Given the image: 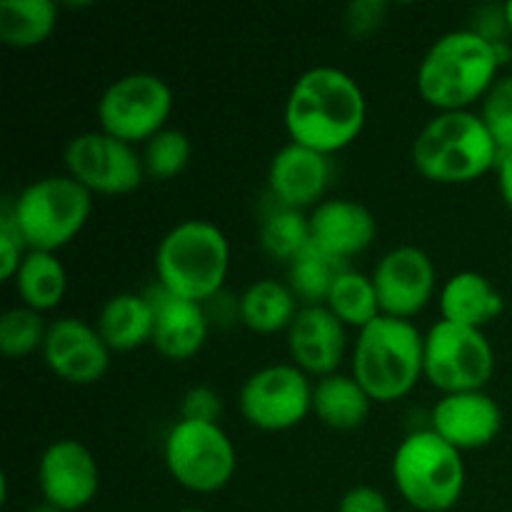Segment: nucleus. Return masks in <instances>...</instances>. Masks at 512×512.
Wrapping results in <instances>:
<instances>
[{
	"label": "nucleus",
	"instance_id": "nucleus-36",
	"mask_svg": "<svg viewBox=\"0 0 512 512\" xmlns=\"http://www.w3.org/2000/svg\"><path fill=\"white\" fill-rule=\"evenodd\" d=\"M338 512H390L388 500L370 485H355L340 500Z\"/></svg>",
	"mask_w": 512,
	"mask_h": 512
},
{
	"label": "nucleus",
	"instance_id": "nucleus-16",
	"mask_svg": "<svg viewBox=\"0 0 512 512\" xmlns=\"http://www.w3.org/2000/svg\"><path fill=\"white\" fill-rule=\"evenodd\" d=\"M500 428L503 410L485 390L443 395L430 413V430H435L460 453L490 445L498 438Z\"/></svg>",
	"mask_w": 512,
	"mask_h": 512
},
{
	"label": "nucleus",
	"instance_id": "nucleus-14",
	"mask_svg": "<svg viewBox=\"0 0 512 512\" xmlns=\"http://www.w3.org/2000/svg\"><path fill=\"white\" fill-rule=\"evenodd\" d=\"M38 485L45 503L63 512H78L88 508L98 495V463L80 440H55L40 455Z\"/></svg>",
	"mask_w": 512,
	"mask_h": 512
},
{
	"label": "nucleus",
	"instance_id": "nucleus-29",
	"mask_svg": "<svg viewBox=\"0 0 512 512\" xmlns=\"http://www.w3.org/2000/svg\"><path fill=\"white\" fill-rule=\"evenodd\" d=\"M310 243H313L310 215H305L303 210L275 203V208L260 223V245L270 258L290 263Z\"/></svg>",
	"mask_w": 512,
	"mask_h": 512
},
{
	"label": "nucleus",
	"instance_id": "nucleus-39",
	"mask_svg": "<svg viewBox=\"0 0 512 512\" xmlns=\"http://www.w3.org/2000/svg\"><path fill=\"white\" fill-rule=\"evenodd\" d=\"M503 15H505V25H508L510 33H512V0H510V3L503 5Z\"/></svg>",
	"mask_w": 512,
	"mask_h": 512
},
{
	"label": "nucleus",
	"instance_id": "nucleus-20",
	"mask_svg": "<svg viewBox=\"0 0 512 512\" xmlns=\"http://www.w3.org/2000/svg\"><path fill=\"white\" fill-rule=\"evenodd\" d=\"M310 235L313 245L348 263V258L365 253L375 243L378 223L358 200L330 198L315 205L310 213Z\"/></svg>",
	"mask_w": 512,
	"mask_h": 512
},
{
	"label": "nucleus",
	"instance_id": "nucleus-13",
	"mask_svg": "<svg viewBox=\"0 0 512 512\" xmlns=\"http://www.w3.org/2000/svg\"><path fill=\"white\" fill-rule=\"evenodd\" d=\"M373 285L383 315L410 320L433 298L435 265L418 245H398L375 265Z\"/></svg>",
	"mask_w": 512,
	"mask_h": 512
},
{
	"label": "nucleus",
	"instance_id": "nucleus-12",
	"mask_svg": "<svg viewBox=\"0 0 512 512\" xmlns=\"http://www.w3.org/2000/svg\"><path fill=\"white\" fill-rule=\"evenodd\" d=\"M70 178L90 193L128 195L145 180L143 155L105 130H88L68 140L63 150Z\"/></svg>",
	"mask_w": 512,
	"mask_h": 512
},
{
	"label": "nucleus",
	"instance_id": "nucleus-6",
	"mask_svg": "<svg viewBox=\"0 0 512 512\" xmlns=\"http://www.w3.org/2000/svg\"><path fill=\"white\" fill-rule=\"evenodd\" d=\"M390 473L398 493L415 512H448L463 498V453L430 428L400 440Z\"/></svg>",
	"mask_w": 512,
	"mask_h": 512
},
{
	"label": "nucleus",
	"instance_id": "nucleus-2",
	"mask_svg": "<svg viewBox=\"0 0 512 512\" xmlns=\"http://www.w3.org/2000/svg\"><path fill=\"white\" fill-rule=\"evenodd\" d=\"M503 53L480 30L460 28L440 35L418 65V93L440 113L468 110L498 80Z\"/></svg>",
	"mask_w": 512,
	"mask_h": 512
},
{
	"label": "nucleus",
	"instance_id": "nucleus-11",
	"mask_svg": "<svg viewBox=\"0 0 512 512\" xmlns=\"http://www.w3.org/2000/svg\"><path fill=\"white\" fill-rule=\"evenodd\" d=\"M238 403L253 428L280 433L303 423L313 410V385L295 363H273L245 380Z\"/></svg>",
	"mask_w": 512,
	"mask_h": 512
},
{
	"label": "nucleus",
	"instance_id": "nucleus-23",
	"mask_svg": "<svg viewBox=\"0 0 512 512\" xmlns=\"http://www.w3.org/2000/svg\"><path fill=\"white\" fill-rule=\"evenodd\" d=\"M370 398L353 375H325L313 385V413L333 430H355L368 420Z\"/></svg>",
	"mask_w": 512,
	"mask_h": 512
},
{
	"label": "nucleus",
	"instance_id": "nucleus-3",
	"mask_svg": "<svg viewBox=\"0 0 512 512\" xmlns=\"http://www.w3.org/2000/svg\"><path fill=\"white\" fill-rule=\"evenodd\" d=\"M230 270L228 235L203 218L180 220L155 250L158 285L178 298L205 305L223 293Z\"/></svg>",
	"mask_w": 512,
	"mask_h": 512
},
{
	"label": "nucleus",
	"instance_id": "nucleus-31",
	"mask_svg": "<svg viewBox=\"0 0 512 512\" xmlns=\"http://www.w3.org/2000/svg\"><path fill=\"white\" fill-rule=\"evenodd\" d=\"M145 175L153 180H170L183 173L193 155V145L183 130L163 128L143 148Z\"/></svg>",
	"mask_w": 512,
	"mask_h": 512
},
{
	"label": "nucleus",
	"instance_id": "nucleus-7",
	"mask_svg": "<svg viewBox=\"0 0 512 512\" xmlns=\"http://www.w3.org/2000/svg\"><path fill=\"white\" fill-rule=\"evenodd\" d=\"M8 205L28 248L55 253L85 228L93 193L68 173L45 175L25 185Z\"/></svg>",
	"mask_w": 512,
	"mask_h": 512
},
{
	"label": "nucleus",
	"instance_id": "nucleus-19",
	"mask_svg": "<svg viewBox=\"0 0 512 512\" xmlns=\"http://www.w3.org/2000/svg\"><path fill=\"white\" fill-rule=\"evenodd\" d=\"M330 178H333L330 155L305 148L293 140L273 155L268 168V185L275 203L298 210L318 205L328 190Z\"/></svg>",
	"mask_w": 512,
	"mask_h": 512
},
{
	"label": "nucleus",
	"instance_id": "nucleus-15",
	"mask_svg": "<svg viewBox=\"0 0 512 512\" xmlns=\"http://www.w3.org/2000/svg\"><path fill=\"white\" fill-rule=\"evenodd\" d=\"M43 358L60 380L73 385L98 383L110 368V348L98 328L70 315L48 325Z\"/></svg>",
	"mask_w": 512,
	"mask_h": 512
},
{
	"label": "nucleus",
	"instance_id": "nucleus-8",
	"mask_svg": "<svg viewBox=\"0 0 512 512\" xmlns=\"http://www.w3.org/2000/svg\"><path fill=\"white\" fill-rule=\"evenodd\" d=\"M168 473L190 493H218L235 475V445L220 423L178 420L163 440Z\"/></svg>",
	"mask_w": 512,
	"mask_h": 512
},
{
	"label": "nucleus",
	"instance_id": "nucleus-10",
	"mask_svg": "<svg viewBox=\"0 0 512 512\" xmlns=\"http://www.w3.org/2000/svg\"><path fill=\"white\" fill-rule=\"evenodd\" d=\"M173 110V90L155 73H128L115 78L98 100L100 130L123 143H148L165 128Z\"/></svg>",
	"mask_w": 512,
	"mask_h": 512
},
{
	"label": "nucleus",
	"instance_id": "nucleus-1",
	"mask_svg": "<svg viewBox=\"0 0 512 512\" xmlns=\"http://www.w3.org/2000/svg\"><path fill=\"white\" fill-rule=\"evenodd\" d=\"M283 120L293 143L333 155L363 133L368 100L350 73L335 65H315L290 88Z\"/></svg>",
	"mask_w": 512,
	"mask_h": 512
},
{
	"label": "nucleus",
	"instance_id": "nucleus-26",
	"mask_svg": "<svg viewBox=\"0 0 512 512\" xmlns=\"http://www.w3.org/2000/svg\"><path fill=\"white\" fill-rule=\"evenodd\" d=\"M55 25L53 0H0V40L8 48H35L53 35Z\"/></svg>",
	"mask_w": 512,
	"mask_h": 512
},
{
	"label": "nucleus",
	"instance_id": "nucleus-22",
	"mask_svg": "<svg viewBox=\"0 0 512 512\" xmlns=\"http://www.w3.org/2000/svg\"><path fill=\"white\" fill-rule=\"evenodd\" d=\"M153 323V308L145 295L118 293L103 303L95 328L110 350L128 353L153 340Z\"/></svg>",
	"mask_w": 512,
	"mask_h": 512
},
{
	"label": "nucleus",
	"instance_id": "nucleus-27",
	"mask_svg": "<svg viewBox=\"0 0 512 512\" xmlns=\"http://www.w3.org/2000/svg\"><path fill=\"white\" fill-rule=\"evenodd\" d=\"M343 270H348L343 260L310 243L288 263V285L303 305H325Z\"/></svg>",
	"mask_w": 512,
	"mask_h": 512
},
{
	"label": "nucleus",
	"instance_id": "nucleus-38",
	"mask_svg": "<svg viewBox=\"0 0 512 512\" xmlns=\"http://www.w3.org/2000/svg\"><path fill=\"white\" fill-rule=\"evenodd\" d=\"M28 512H63V510H58L55 508V505H50V503H38V505H33V508H30Z\"/></svg>",
	"mask_w": 512,
	"mask_h": 512
},
{
	"label": "nucleus",
	"instance_id": "nucleus-24",
	"mask_svg": "<svg viewBox=\"0 0 512 512\" xmlns=\"http://www.w3.org/2000/svg\"><path fill=\"white\" fill-rule=\"evenodd\" d=\"M298 310V298L290 285L273 278L250 283L238 300V318L243 320L245 328L260 335L288 330Z\"/></svg>",
	"mask_w": 512,
	"mask_h": 512
},
{
	"label": "nucleus",
	"instance_id": "nucleus-35",
	"mask_svg": "<svg viewBox=\"0 0 512 512\" xmlns=\"http://www.w3.org/2000/svg\"><path fill=\"white\" fill-rule=\"evenodd\" d=\"M220 413H223V400L208 385H193L180 400V420L218 423Z\"/></svg>",
	"mask_w": 512,
	"mask_h": 512
},
{
	"label": "nucleus",
	"instance_id": "nucleus-25",
	"mask_svg": "<svg viewBox=\"0 0 512 512\" xmlns=\"http://www.w3.org/2000/svg\"><path fill=\"white\" fill-rule=\"evenodd\" d=\"M15 290L28 308L45 313L58 308L68 290V273L55 253L45 250H28L15 275Z\"/></svg>",
	"mask_w": 512,
	"mask_h": 512
},
{
	"label": "nucleus",
	"instance_id": "nucleus-32",
	"mask_svg": "<svg viewBox=\"0 0 512 512\" xmlns=\"http://www.w3.org/2000/svg\"><path fill=\"white\" fill-rule=\"evenodd\" d=\"M480 118L493 135L500 155L512 153V73L495 80V85L483 98Z\"/></svg>",
	"mask_w": 512,
	"mask_h": 512
},
{
	"label": "nucleus",
	"instance_id": "nucleus-4",
	"mask_svg": "<svg viewBox=\"0 0 512 512\" xmlns=\"http://www.w3.org/2000/svg\"><path fill=\"white\" fill-rule=\"evenodd\" d=\"M425 333L413 320L380 315L358 330L353 348V378L378 403H395L423 375Z\"/></svg>",
	"mask_w": 512,
	"mask_h": 512
},
{
	"label": "nucleus",
	"instance_id": "nucleus-37",
	"mask_svg": "<svg viewBox=\"0 0 512 512\" xmlns=\"http://www.w3.org/2000/svg\"><path fill=\"white\" fill-rule=\"evenodd\" d=\"M498 188L505 205L512 210V153H503L498 160Z\"/></svg>",
	"mask_w": 512,
	"mask_h": 512
},
{
	"label": "nucleus",
	"instance_id": "nucleus-18",
	"mask_svg": "<svg viewBox=\"0 0 512 512\" xmlns=\"http://www.w3.org/2000/svg\"><path fill=\"white\" fill-rule=\"evenodd\" d=\"M345 345H348L345 325L328 305H300L288 328V348L293 363L303 373L320 375V378L338 373Z\"/></svg>",
	"mask_w": 512,
	"mask_h": 512
},
{
	"label": "nucleus",
	"instance_id": "nucleus-21",
	"mask_svg": "<svg viewBox=\"0 0 512 512\" xmlns=\"http://www.w3.org/2000/svg\"><path fill=\"white\" fill-rule=\"evenodd\" d=\"M503 308V293L495 288L493 280L475 270H460V273L450 275L440 290L443 320L465 325V328L483 330L503 313Z\"/></svg>",
	"mask_w": 512,
	"mask_h": 512
},
{
	"label": "nucleus",
	"instance_id": "nucleus-28",
	"mask_svg": "<svg viewBox=\"0 0 512 512\" xmlns=\"http://www.w3.org/2000/svg\"><path fill=\"white\" fill-rule=\"evenodd\" d=\"M325 305L338 315L340 323L353 325L358 330H363L365 325H370L375 318L383 315L378 293H375L373 275L358 273L353 268L340 273Z\"/></svg>",
	"mask_w": 512,
	"mask_h": 512
},
{
	"label": "nucleus",
	"instance_id": "nucleus-5",
	"mask_svg": "<svg viewBox=\"0 0 512 512\" xmlns=\"http://www.w3.org/2000/svg\"><path fill=\"white\" fill-rule=\"evenodd\" d=\"M500 150L483 118L448 110L430 118L413 140V165L433 183H470L498 165Z\"/></svg>",
	"mask_w": 512,
	"mask_h": 512
},
{
	"label": "nucleus",
	"instance_id": "nucleus-17",
	"mask_svg": "<svg viewBox=\"0 0 512 512\" xmlns=\"http://www.w3.org/2000/svg\"><path fill=\"white\" fill-rule=\"evenodd\" d=\"M153 308V348L168 360H188L208 340L210 318L205 305L178 298L163 285H155L145 293Z\"/></svg>",
	"mask_w": 512,
	"mask_h": 512
},
{
	"label": "nucleus",
	"instance_id": "nucleus-33",
	"mask_svg": "<svg viewBox=\"0 0 512 512\" xmlns=\"http://www.w3.org/2000/svg\"><path fill=\"white\" fill-rule=\"evenodd\" d=\"M28 250V243H25L18 223H15L13 213H10L8 200H5L3 208H0V278L15 280Z\"/></svg>",
	"mask_w": 512,
	"mask_h": 512
},
{
	"label": "nucleus",
	"instance_id": "nucleus-34",
	"mask_svg": "<svg viewBox=\"0 0 512 512\" xmlns=\"http://www.w3.org/2000/svg\"><path fill=\"white\" fill-rule=\"evenodd\" d=\"M385 20H388V3L385 0H353L345 8V28L358 40L378 33Z\"/></svg>",
	"mask_w": 512,
	"mask_h": 512
},
{
	"label": "nucleus",
	"instance_id": "nucleus-40",
	"mask_svg": "<svg viewBox=\"0 0 512 512\" xmlns=\"http://www.w3.org/2000/svg\"><path fill=\"white\" fill-rule=\"evenodd\" d=\"M180 512H205V510H200V508H185V510H180Z\"/></svg>",
	"mask_w": 512,
	"mask_h": 512
},
{
	"label": "nucleus",
	"instance_id": "nucleus-9",
	"mask_svg": "<svg viewBox=\"0 0 512 512\" xmlns=\"http://www.w3.org/2000/svg\"><path fill=\"white\" fill-rule=\"evenodd\" d=\"M495 353L483 330L438 320L425 333L423 375L443 395L483 390L493 378Z\"/></svg>",
	"mask_w": 512,
	"mask_h": 512
},
{
	"label": "nucleus",
	"instance_id": "nucleus-30",
	"mask_svg": "<svg viewBox=\"0 0 512 512\" xmlns=\"http://www.w3.org/2000/svg\"><path fill=\"white\" fill-rule=\"evenodd\" d=\"M45 325L43 313L28 308V305H15L0 315V350L8 358H25V355L43 350Z\"/></svg>",
	"mask_w": 512,
	"mask_h": 512
}]
</instances>
